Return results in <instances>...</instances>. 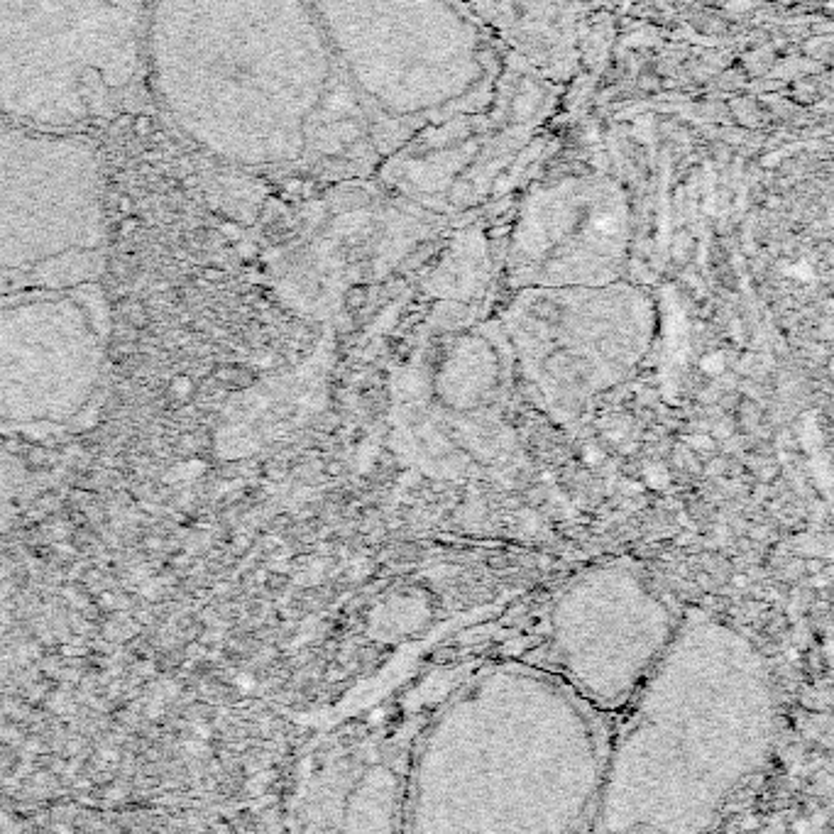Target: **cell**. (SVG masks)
<instances>
[{
  "label": "cell",
  "mask_w": 834,
  "mask_h": 834,
  "mask_svg": "<svg viewBox=\"0 0 834 834\" xmlns=\"http://www.w3.org/2000/svg\"><path fill=\"white\" fill-rule=\"evenodd\" d=\"M147 84L194 145L238 167L382 159L311 0H150Z\"/></svg>",
  "instance_id": "cell-1"
},
{
  "label": "cell",
  "mask_w": 834,
  "mask_h": 834,
  "mask_svg": "<svg viewBox=\"0 0 834 834\" xmlns=\"http://www.w3.org/2000/svg\"><path fill=\"white\" fill-rule=\"evenodd\" d=\"M150 0H0V113L86 133L150 101Z\"/></svg>",
  "instance_id": "cell-2"
},
{
  "label": "cell",
  "mask_w": 834,
  "mask_h": 834,
  "mask_svg": "<svg viewBox=\"0 0 834 834\" xmlns=\"http://www.w3.org/2000/svg\"><path fill=\"white\" fill-rule=\"evenodd\" d=\"M106 265V179L96 142L0 113V296L101 282Z\"/></svg>",
  "instance_id": "cell-3"
},
{
  "label": "cell",
  "mask_w": 834,
  "mask_h": 834,
  "mask_svg": "<svg viewBox=\"0 0 834 834\" xmlns=\"http://www.w3.org/2000/svg\"><path fill=\"white\" fill-rule=\"evenodd\" d=\"M111 311L101 284L0 296V436L79 431L101 402Z\"/></svg>",
  "instance_id": "cell-4"
},
{
  "label": "cell",
  "mask_w": 834,
  "mask_h": 834,
  "mask_svg": "<svg viewBox=\"0 0 834 834\" xmlns=\"http://www.w3.org/2000/svg\"><path fill=\"white\" fill-rule=\"evenodd\" d=\"M632 206L617 179L568 174L536 184L509 223L507 260L521 282H605L627 260Z\"/></svg>",
  "instance_id": "cell-5"
},
{
  "label": "cell",
  "mask_w": 834,
  "mask_h": 834,
  "mask_svg": "<svg viewBox=\"0 0 834 834\" xmlns=\"http://www.w3.org/2000/svg\"><path fill=\"white\" fill-rule=\"evenodd\" d=\"M27 490V470L0 436V531L8 529L20 512Z\"/></svg>",
  "instance_id": "cell-6"
},
{
  "label": "cell",
  "mask_w": 834,
  "mask_h": 834,
  "mask_svg": "<svg viewBox=\"0 0 834 834\" xmlns=\"http://www.w3.org/2000/svg\"><path fill=\"white\" fill-rule=\"evenodd\" d=\"M705 370H710V372H720V370H722V360H720V358H707V360H705Z\"/></svg>",
  "instance_id": "cell-7"
}]
</instances>
